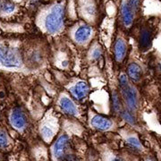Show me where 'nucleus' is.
Instances as JSON below:
<instances>
[{
    "label": "nucleus",
    "mask_w": 161,
    "mask_h": 161,
    "mask_svg": "<svg viewBox=\"0 0 161 161\" xmlns=\"http://www.w3.org/2000/svg\"><path fill=\"white\" fill-rule=\"evenodd\" d=\"M64 6L56 4L52 6L41 19V27L49 34H58L64 29Z\"/></svg>",
    "instance_id": "nucleus-1"
},
{
    "label": "nucleus",
    "mask_w": 161,
    "mask_h": 161,
    "mask_svg": "<svg viewBox=\"0 0 161 161\" xmlns=\"http://www.w3.org/2000/svg\"><path fill=\"white\" fill-rule=\"evenodd\" d=\"M0 64L9 69H20L23 65V60L17 48L0 41Z\"/></svg>",
    "instance_id": "nucleus-2"
},
{
    "label": "nucleus",
    "mask_w": 161,
    "mask_h": 161,
    "mask_svg": "<svg viewBox=\"0 0 161 161\" xmlns=\"http://www.w3.org/2000/svg\"><path fill=\"white\" fill-rule=\"evenodd\" d=\"M122 97L126 104L128 109L131 111H135L139 108V96L138 92L134 87L129 83L125 86L120 87Z\"/></svg>",
    "instance_id": "nucleus-3"
},
{
    "label": "nucleus",
    "mask_w": 161,
    "mask_h": 161,
    "mask_svg": "<svg viewBox=\"0 0 161 161\" xmlns=\"http://www.w3.org/2000/svg\"><path fill=\"white\" fill-rule=\"evenodd\" d=\"M69 143V138L66 134L60 135L55 143L52 146V155L54 157L55 160L64 161L65 157L67 156V147Z\"/></svg>",
    "instance_id": "nucleus-4"
},
{
    "label": "nucleus",
    "mask_w": 161,
    "mask_h": 161,
    "mask_svg": "<svg viewBox=\"0 0 161 161\" xmlns=\"http://www.w3.org/2000/svg\"><path fill=\"white\" fill-rule=\"evenodd\" d=\"M92 34H93V31L92 27L87 24H82L74 31L73 38L77 44L84 45L92 39Z\"/></svg>",
    "instance_id": "nucleus-5"
},
{
    "label": "nucleus",
    "mask_w": 161,
    "mask_h": 161,
    "mask_svg": "<svg viewBox=\"0 0 161 161\" xmlns=\"http://www.w3.org/2000/svg\"><path fill=\"white\" fill-rule=\"evenodd\" d=\"M9 119H10L12 126L18 131H23L27 125L26 116L24 115L23 110L19 108H15L12 110Z\"/></svg>",
    "instance_id": "nucleus-6"
},
{
    "label": "nucleus",
    "mask_w": 161,
    "mask_h": 161,
    "mask_svg": "<svg viewBox=\"0 0 161 161\" xmlns=\"http://www.w3.org/2000/svg\"><path fill=\"white\" fill-rule=\"evenodd\" d=\"M90 125L93 128L99 130V131H109L114 125V123L110 118H108L106 116L100 115H92L91 120H90Z\"/></svg>",
    "instance_id": "nucleus-7"
},
{
    "label": "nucleus",
    "mask_w": 161,
    "mask_h": 161,
    "mask_svg": "<svg viewBox=\"0 0 161 161\" xmlns=\"http://www.w3.org/2000/svg\"><path fill=\"white\" fill-rule=\"evenodd\" d=\"M69 91L74 98L78 99V100H80V99L85 98L87 94L89 93L90 86L86 81L80 80V81L76 82L75 85L71 87Z\"/></svg>",
    "instance_id": "nucleus-8"
},
{
    "label": "nucleus",
    "mask_w": 161,
    "mask_h": 161,
    "mask_svg": "<svg viewBox=\"0 0 161 161\" xmlns=\"http://www.w3.org/2000/svg\"><path fill=\"white\" fill-rule=\"evenodd\" d=\"M58 105L60 108L63 110L65 114L69 115H77L79 111L75 102L67 96H62L58 100Z\"/></svg>",
    "instance_id": "nucleus-9"
},
{
    "label": "nucleus",
    "mask_w": 161,
    "mask_h": 161,
    "mask_svg": "<svg viewBox=\"0 0 161 161\" xmlns=\"http://www.w3.org/2000/svg\"><path fill=\"white\" fill-rule=\"evenodd\" d=\"M57 129H58L57 125L54 123H52L51 121L44 122L40 125V135L42 136V138L44 139L46 142H49L54 137L55 132H57Z\"/></svg>",
    "instance_id": "nucleus-10"
},
{
    "label": "nucleus",
    "mask_w": 161,
    "mask_h": 161,
    "mask_svg": "<svg viewBox=\"0 0 161 161\" xmlns=\"http://www.w3.org/2000/svg\"><path fill=\"white\" fill-rule=\"evenodd\" d=\"M127 51V45L125 40L122 38H118L117 40H115V46H114V54H115V60L121 63L126 55Z\"/></svg>",
    "instance_id": "nucleus-11"
},
{
    "label": "nucleus",
    "mask_w": 161,
    "mask_h": 161,
    "mask_svg": "<svg viewBox=\"0 0 161 161\" xmlns=\"http://www.w3.org/2000/svg\"><path fill=\"white\" fill-rule=\"evenodd\" d=\"M121 16H122V21L124 25L129 28L132 24L133 22V17H134V11L132 8L129 6V4L125 2L123 4L122 8H121Z\"/></svg>",
    "instance_id": "nucleus-12"
},
{
    "label": "nucleus",
    "mask_w": 161,
    "mask_h": 161,
    "mask_svg": "<svg viewBox=\"0 0 161 161\" xmlns=\"http://www.w3.org/2000/svg\"><path fill=\"white\" fill-rule=\"evenodd\" d=\"M127 74H128V77L133 82H137L142 78V70L137 63H131L127 67Z\"/></svg>",
    "instance_id": "nucleus-13"
},
{
    "label": "nucleus",
    "mask_w": 161,
    "mask_h": 161,
    "mask_svg": "<svg viewBox=\"0 0 161 161\" xmlns=\"http://www.w3.org/2000/svg\"><path fill=\"white\" fill-rule=\"evenodd\" d=\"M150 40H151V34H150V32L148 30H143V31L141 32L140 40H139L141 49H142H142L148 48L150 44Z\"/></svg>",
    "instance_id": "nucleus-14"
},
{
    "label": "nucleus",
    "mask_w": 161,
    "mask_h": 161,
    "mask_svg": "<svg viewBox=\"0 0 161 161\" xmlns=\"http://www.w3.org/2000/svg\"><path fill=\"white\" fill-rule=\"evenodd\" d=\"M125 141H126L127 144H129L132 148L135 149V150H142V145L136 136H128L125 139Z\"/></svg>",
    "instance_id": "nucleus-15"
},
{
    "label": "nucleus",
    "mask_w": 161,
    "mask_h": 161,
    "mask_svg": "<svg viewBox=\"0 0 161 161\" xmlns=\"http://www.w3.org/2000/svg\"><path fill=\"white\" fill-rule=\"evenodd\" d=\"M121 116L124 120L127 122L128 124L130 125H135L136 124V120H135V117L133 116L132 113L130 111H127V110H125L121 113Z\"/></svg>",
    "instance_id": "nucleus-16"
},
{
    "label": "nucleus",
    "mask_w": 161,
    "mask_h": 161,
    "mask_svg": "<svg viewBox=\"0 0 161 161\" xmlns=\"http://www.w3.org/2000/svg\"><path fill=\"white\" fill-rule=\"evenodd\" d=\"M9 144V138L6 131L0 130V148L5 149Z\"/></svg>",
    "instance_id": "nucleus-17"
},
{
    "label": "nucleus",
    "mask_w": 161,
    "mask_h": 161,
    "mask_svg": "<svg viewBox=\"0 0 161 161\" xmlns=\"http://www.w3.org/2000/svg\"><path fill=\"white\" fill-rule=\"evenodd\" d=\"M112 104H113V108L115 112H119L121 109V103L119 96L116 92H114L112 95Z\"/></svg>",
    "instance_id": "nucleus-18"
},
{
    "label": "nucleus",
    "mask_w": 161,
    "mask_h": 161,
    "mask_svg": "<svg viewBox=\"0 0 161 161\" xmlns=\"http://www.w3.org/2000/svg\"><path fill=\"white\" fill-rule=\"evenodd\" d=\"M1 8L4 13H6V14H11L14 11L15 9V6L13 4V3H10V2H5L2 6H1Z\"/></svg>",
    "instance_id": "nucleus-19"
},
{
    "label": "nucleus",
    "mask_w": 161,
    "mask_h": 161,
    "mask_svg": "<svg viewBox=\"0 0 161 161\" xmlns=\"http://www.w3.org/2000/svg\"><path fill=\"white\" fill-rule=\"evenodd\" d=\"M91 55H92V59H98L99 57L101 56V49L98 47H93L92 51H91Z\"/></svg>",
    "instance_id": "nucleus-20"
},
{
    "label": "nucleus",
    "mask_w": 161,
    "mask_h": 161,
    "mask_svg": "<svg viewBox=\"0 0 161 161\" xmlns=\"http://www.w3.org/2000/svg\"><path fill=\"white\" fill-rule=\"evenodd\" d=\"M128 83H129V80H128L127 75H125V74H122L119 76V84H120V87L125 86Z\"/></svg>",
    "instance_id": "nucleus-21"
},
{
    "label": "nucleus",
    "mask_w": 161,
    "mask_h": 161,
    "mask_svg": "<svg viewBox=\"0 0 161 161\" xmlns=\"http://www.w3.org/2000/svg\"><path fill=\"white\" fill-rule=\"evenodd\" d=\"M127 3L129 4V6L132 8V10L134 12L137 11L139 5H140V0H128Z\"/></svg>",
    "instance_id": "nucleus-22"
},
{
    "label": "nucleus",
    "mask_w": 161,
    "mask_h": 161,
    "mask_svg": "<svg viewBox=\"0 0 161 161\" xmlns=\"http://www.w3.org/2000/svg\"><path fill=\"white\" fill-rule=\"evenodd\" d=\"M111 161H122V160H121L119 158H116V157H115V158H113Z\"/></svg>",
    "instance_id": "nucleus-23"
},
{
    "label": "nucleus",
    "mask_w": 161,
    "mask_h": 161,
    "mask_svg": "<svg viewBox=\"0 0 161 161\" xmlns=\"http://www.w3.org/2000/svg\"><path fill=\"white\" fill-rule=\"evenodd\" d=\"M146 161H154V160H153L152 158H147V159H146Z\"/></svg>",
    "instance_id": "nucleus-24"
},
{
    "label": "nucleus",
    "mask_w": 161,
    "mask_h": 161,
    "mask_svg": "<svg viewBox=\"0 0 161 161\" xmlns=\"http://www.w3.org/2000/svg\"><path fill=\"white\" fill-rule=\"evenodd\" d=\"M0 7H1V4H0Z\"/></svg>",
    "instance_id": "nucleus-25"
}]
</instances>
